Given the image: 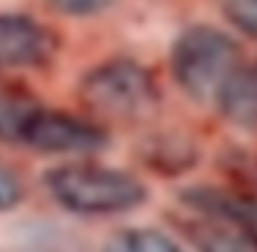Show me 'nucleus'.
<instances>
[{"mask_svg":"<svg viewBox=\"0 0 257 252\" xmlns=\"http://www.w3.org/2000/svg\"><path fill=\"white\" fill-rule=\"evenodd\" d=\"M58 50V38L23 15H0V70L45 65Z\"/></svg>","mask_w":257,"mask_h":252,"instance_id":"obj_6","label":"nucleus"},{"mask_svg":"<svg viewBox=\"0 0 257 252\" xmlns=\"http://www.w3.org/2000/svg\"><path fill=\"white\" fill-rule=\"evenodd\" d=\"M45 182L55 202L75 215H120L148 197L140 180L100 165L55 168L48 172Z\"/></svg>","mask_w":257,"mask_h":252,"instance_id":"obj_2","label":"nucleus"},{"mask_svg":"<svg viewBox=\"0 0 257 252\" xmlns=\"http://www.w3.org/2000/svg\"><path fill=\"white\" fill-rule=\"evenodd\" d=\"M40 105L23 90L0 85V140L5 143H23L25 130Z\"/></svg>","mask_w":257,"mask_h":252,"instance_id":"obj_8","label":"nucleus"},{"mask_svg":"<svg viewBox=\"0 0 257 252\" xmlns=\"http://www.w3.org/2000/svg\"><path fill=\"white\" fill-rule=\"evenodd\" d=\"M220 110L237 125L257 130V63L242 65L217 100Z\"/></svg>","mask_w":257,"mask_h":252,"instance_id":"obj_7","label":"nucleus"},{"mask_svg":"<svg viewBox=\"0 0 257 252\" xmlns=\"http://www.w3.org/2000/svg\"><path fill=\"white\" fill-rule=\"evenodd\" d=\"M50 3L68 15H92L97 10H105L112 0H50Z\"/></svg>","mask_w":257,"mask_h":252,"instance_id":"obj_12","label":"nucleus"},{"mask_svg":"<svg viewBox=\"0 0 257 252\" xmlns=\"http://www.w3.org/2000/svg\"><path fill=\"white\" fill-rule=\"evenodd\" d=\"M182 202L192 210L182 230L197 252H257V220L215 187H195Z\"/></svg>","mask_w":257,"mask_h":252,"instance_id":"obj_3","label":"nucleus"},{"mask_svg":"<svg viewBox=\"0 0 257 252\" xmlns=\"http://www.w3.org/2000/svg\"><path fill=\"white\" fill-rule=\"evenodd\" d=\"M23 143L40 153H53V155L92 153L105 145V133L95 122H87L83 117L40 107L30 120Z\"/></svg>","mask_w":257,"mask_h":252,"instance_id":"obj_5","label":"nucleus"},{"mask_svg":"<svg viewBox=\"0 0 257 252\" xmlns=\"http://www.w3.org/2000/svg\"><path fill=\"white\" fill-rule=\"evenodd\" d=\"M80 100L102 120H135L155 107L158 90L150 73L138 63L112 60L83 78Z\"/></svg>","mask_w":257,"mask_h":252,"instance_id":"obj_4","label":"nucleus"},{"mask_svg":"<svg viewBox=\"0 0 257 252\" xmlns=\"http://www.w3.org/2000/svg\"><path fill=\"white\" fill-rule=\"evenodd\" d=\"M23 200V182L5 165H0V210H10Z\"/></svg>","mask_w":257,"mask_h":252,"instance_id":"obj_11","label":"nucleus"},{"mask_svg":"<svg viewBox=\"0 0 257 252\" xmlns=\"http://www.w3.org/2000/svg\"><path fill=\"white\" fill-rule=\"evenodd\" d=\"M240 68L237 43L210 25L190 28L172 48V75L195 100H220Z\"/></svg>","mask_w":257,"mask_h":252,"instance_id":"obj_1","label":"nucleus"},{"mask_svg":"<svg viewBox=\"0 0 257 252\" xmlns=\"http://www.w3.org/2000/svg\"><path fill=\"white\" fill-rule=\"evenodd\" d=\"M105 252H185L175 240L158 230H125L117 232L107 245Z\"/></svg>","mask_w":257,"mask_h":252,"instance_id":"obj_9","label":"nucleus"},{"mask_svg":"<svg viewBox=\"0 0 257 252\" xmlns=\"http://www.w3.org/2000/svg\"><path fill=\"white\" fill-rule=\"evenodd\" d=\"M217 3L225 18L237 30L257 40V0H217Z\"/></svg>","mask_w":257,"mask_h":252,"instance_id":"obj_10","label":"nucleus"}]
</instances>
